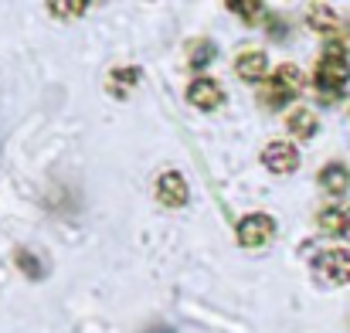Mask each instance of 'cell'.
Returning <instances> with one entry per match:
<instances>
[{
	"label": "cell",
	"mask_w": 350,
	"mask_h": 333,
	"mask_svg": "<svg viewBox=\"0 0 350 333\" xmlns=\"http://www.w3.org/2000/svg\"><path fill=\"white\" fill-rule=\"evenodd\" d=\"M234 72H238L241 82H262V79L269 75V58H265V51H241V55L234 58Z\"/></svg>",
	"instance_id": "cell-7"
},
{
	"label": "cell",
	"mask_w": 350,
	"mask_h": 333,
	"mask_svg": "<svg viewBox=\"0 0 350 333\" xmlns=\"http://www.w3.org/2000/svg\"><path fill=\"white\" fill-rule=\"evenodd\" d=\"M262 163L265 170L272 174H293L299 167V150L289 143V139H272L265 150H262Z\"/></svg>",
	"instance_id": "cell-3"
},
{
	"label": "cell",
	"mask_w": 350,
	"mask_h": 333,
	"mask_svg": "<svg viewBox=\"0 0 350 333\" xmlns=\"http://www.w3.org/2000/svg\"><path fill=\"white\" fill-rule=\"evenodd\" d=\"M211 58H215V44H211V41H198V44H191V55H187L191 68H204Z\"/></svg>",
	"instance_id": "cell-13"
},
{
	"label": "cell",
	"mask_w": 350,
	"mask_h": 333,
	"mask_svg": "<svg viewBox=\"0 0 350 333\" xmlns=\"http://www.w3.org/2000/svg\"><path fill=\"white\" fill-rule=\"evenodd\" d=\"M313 82H317V89H320V92H327V96L340 92V89H344V85L350 82V65H347V58H334V55H323V58L317 62V68H313Z\"/></svg>",
	"instance_id": "cell-1"
},
{
	"label": "cell",
	"mask_w": 350,
	"mask_h": 333,
	"mask_svg": "<svg viewBox=\"0 0 350 333\" xmlns=\"http://www.w3.org/2000/svg\"><path fill=\"white\" fill-rule=\"evenodd\" d=\"M320 228L327 235H337V238L350 241V208H323L320 211Z\"/></svg>",
	"instance_id": "cell-10"
},
{
	"label": "cell",
	"mask_w": 350,
	"mask_h": 333,
	"mask_svg": "<svg viewBox=\"0 0 350 333\" xmlns=\"http://www.w3.org/2000/svg\"><path fill=\"white\" fill-rule=\"evenodd\" d=\"M275 238V222L269 215H248L238 222V245L245 248H262Z\"/></svg>",
	"instance_id": "cell-2"
},
{
	"label": "cell",
	"mask_w": 350,
	"mask_h": 333,
	"mask_svg": "<svg viewBox=\"0 0 350 333\" xmlns=\"http://www.w3.org/2000/svg\"><path fill=\"white\" fill-rule=\"evenodd\" d=\"M303 82H306V79H303V72H299L296 65H289V62H286V65H279V68H275V75H272V89H279L282 96H296V92L303 89Z\"/></svg>",
	"instance_id": "cell-12"
},
{
	"label": "cell",
	"mask_w": 350,
	"mask_h": 333,
	"mask_svg": "<svg viewBox=\"0 0 350 333\" xmlns=\"http://www.w3.org/2000/svg\"><path fill=\"white\" fill-rule=\"evenodd\" d=\"M306 24L317 31V34H334L337 31V10L334 7H327V3H313L310 10H306Z\"/></svg>",
	"instance_id": "cell-11"
},
{
	"label": "cell",
	"mask_w": 350,
	"mask_h": 333,
	"mask_svg": "<svg viewBox=\"0 0 350 333\" xmlns=\"http://www.w3.org/2000/svg\"><path fill=\"white\" fill-rule=\"evenodd\" d=\"M48 10L55 17H82L85 14V3H48Z\"/></svg>",
	"instance_id": "cell-16"
},
{
	"label": "cell",
	"mask_w": 350,
	"mask_h": 333,
	"mask_svg": "<svg viewBox=\"0 0 350 333\" xmlns=\"http://www.w3.org/2000/svg\"><path fill=\"white\" fill-rule=\"evenodd\" d=\"M317 269L327 282L334 286H344L350 282V252L347 248H327L320 258H317Z\"/></svg>",
	"instance_id": "cell-4"
},
{
	"label": "cell",
	"mask_w": 350,
	"mask_h": 333,
	"mask_svg": "<svg viewBox=\"0 0 350 333\" xmlns=\"http://www.w3.org/2000/svg\"><path fill=\"white\" fill-rule=\"evenodd\" d=\"M187 103L198 106V109L211 112L225 103V89H221L215 79H194V82L187 85Z\"/></svg>",
	"instance_id": "cell-6"
},
{
	"label": "cell",
	"mask_w": 350,
	"mask_h": 333,
	"mask_svg": "<svg viewBox=\"0 0 350 333\" xmlns=\"http://www.w3.org/2000/svg\"><path fill=\"white\" fill-rule=\"evenodd\" d=\"M139 79H143V72H139V68H116V72H113V92H126V89H133Z\"/></svg>",
	"instance_id": "cell-14"
},
{
	"label": "cell",
	"mask_w": 350,
	"mask_h": 333,
	"mask_svg": "<svg viewBox=\"0 0 350 333\" xmlns=\"http://www.w3.org/2000/svg\"><path fill=\"white\" fill-rule=\"evenodd\" d=\"M157 201L163 208H184L187 204V181L177 170H167L157 177Z\"/></svg>",
	"instance_id": "cell-5"
},
{
	"label": "cell",
	"mask_w": 350,
	"mask_h": 333,
	"mask_svg": "<svg viewBox=\"0 0 350 333\" xmlns=\"http://www.w3.org/2000/svg\"><path fill=\"white\" fill-rule=\"evenodd\" d=\"M320 187H323L327 194H334V198L347 194V187H350V170L344 167V163H327V167L320 170Z\"/></svg>",
	"instance_id": "cell-8"
},
{
	"label": "cell",
	"mask_w": 350,
	"mask_h": 333,
	"mask_svg": "<svg viewBox=\"0 0 350 333\" xmlns=\"http://www.w3.org/2000/svg\"><path fill=\"white\" fill-rule=\"evenodd\" d=\"M17 262H21V269H24L27 276H41V269H38V258H31L27 252H17Z\"/></svg>",
	"instance_id": "cell-17"
},
{
	"label": "cell",
	"mask_w": 350,
	"mask_h": 333,
	"mask_svg": "<svg viewBox=\"0 0 350 333\" xmlns=\"http://www.w3.org/2000/svg\"><path fill=\"white\" fill-rule=\"evenodd\" d=\"M286 129L296 136V139H313L320 122H317V112L313 109H293L289 119H286Z\"/></svg>",
	"instance_id": "cell-9"
},
{
	"label": "cell",
	"mask_w": 350,
	"mask_h": 333,
	"mask_svg": "<svg viewBox=\"0 0 350 333\" xmlns=\"http://www.w3.org/2000/svg\"><path fill=\"white\" fill-rule=\"evenodd\" d=\"M232 10L238 17H245L248 24H258V17L265 14V7L262 3H232Z\"/></svg>",
	"instance_id": "cell-15"
}]
</instances>
